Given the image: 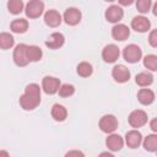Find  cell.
Wrapping results in <instances>:
<instances>
[{
	"label": "cell",
	"mask_w": 157,
	"mask_h": 157,
	"mask_svg": "<svg viewBox=\"0 0 157 157\" xmlns=\"http://www.w3.org/2000/svg\"><path fill=\"white\" fill-rule=\"evenodd\" d=\"M10 28L15 33H25L28 29V22L25 18H16L11 22Z\"/></svg>",
	"instance_id": "19"
},
{
	"label": "cell",
	"mask_w": 157,
	"mask_h": 157,
	"mask_svg": "<svg viewBox=\"0 0 157 157\" xmlns=\"http://www.w3.org/2000/svg\"><path fill=\"white\" fill-rule=\"evenodd\" d=\"M58 92H59V96H61V97H70V96L74 94V92H75V87H74L72 85L64 83V85L60 86V88H59Z\"/></svg>",
	"instance_id": "28"
},
{
	"label": "cell",
	"mask_w": 157,
	"mask_h": 157,
	"mask_svg": "<svg viewBox=\"0 0 157 157\" xmlns=\"http://www.w3.org/2000/svg\"><path fill=\"white\" fill-rule=\"evenodd\" d=\"M150 128L152 129V131L157 132V118H155V119L151 120V123H150Z\"/></svg>",
	"instance_id": "31"
},
{
	"label": "cell",
	"mask_w": 157,
	"mask_h": 157,
	"mask_svg": "<svg viewBox=\"0 0 157 157\" xmlns=\"http://www.w3.org/2000/svg\"><path fill=\"white\" fill-rule=\"evenodd\" d=\"M27 47L26 44L21 43L18 45H16L15 50H13V61L17 66H26L29 63L28 55H27Z\"/></svg>",
	"instance_id": "3"
},
{
	"label": "cell",
	"mask_w": 157,
	"mask_h": 157,
	"mask_svg": "<svg viewBox=\"0 0 157 157\" xmlns=\"http://www.w3.org/2000/svg\"><path fill=\"white\" fill-rule=\"evenodd\" d=\"M71 155H78V156H83V153H82V152H80V151H71V152H67V153H66V156H71Z\"/></svg>",
	"instance_id": "33"
},
{
	"label": "cell",
	"mask_w": 157,
	"mask_h": 157,
	"mask_svg": "<svg viewBox=\"0 0 157 157\" xmlns=\"http://www.w3.org/2000/svg\"><path fill=\"white\" fill-rule=\"evenodd\" d=\"M112 36H113V38H114L115 40L123 42V40H125V39L129 38V36H130V29H129L128 26L119 23V25H115V26L112 28Z\"/></svg>",
	"instance_id": "12"
},
{
	"label": "cell",
	"mask_w": 157,
	"mask_h": 157,
	"mask_svg": "<svg viewBox=\"0 0 157 157\" xmlns=\"http://www.w3.org/2000/svg\"><path fill=\"white\" fill-rule=\"evenodd\" d=\"M60 80L56 78V77H52V76H45L42 81V87H43V91L47 93V94H54L59 91L60 88Z\"/></svg>",
	"instance_id": "6"
},
{
	"label": "cell",
	"mask_w": 157,
	"mask_h": 157,
	"mask_svg": "<svg viewBox=\"0 0 157 157\" xmlns=\"http://www.w3.org/2000/svg\"><path fill=\"white\" fill-rule=\"evenodd\" d=\"M142 141V136L137 130H130L125 135V142L130 148H136L140 146Z\"/></svg>",
	"instance_id": "14"
},
{
	"label": "cell",
	"mask_w": 157,
	"mask_h": 157,
	"mask_svg": "<svg viewBox=\"0 0 157 157\" xmlns=\"http://www.w3.org/2000/svg\"><path fill=\"white\" fill-rule=\"evenodd\" d=\"M44 22L49 27H58L61 23V15L55 10H48L44 13Z\"/></svg>",
	"instance_id": "16"
},
{
	"label": "cell",
	"mask_w": 157,
	"mask_h": 157,
	"mask_svg": "<svg viewBox=\"0 0 157 157\" xmlns=\"http://www.w3.org/2000/svg\"><path fill=\"white\" fill-rule=\"evenodd\" d=\"M144 66L151 71H157V55L148 54L144 58Z\"/></svg>",
	"instance_id": "27"
},
{
	"label": "cell",
	"mask_w": 157,
	"mask_h": 157,
	"mask_svg": "<svg viewBox=\"0 0 157 157\" xmlns=\"http://www.w3.org/2000/svg\"><path fill=\"white\" fill-rule=\"evenodd\" d=\"M105 1H109V2H112V1H114V0H105Z\"/></svg>",
	"instance_id": "35"
},
{
	"label": "cell",
	"mask_w": 157,
	"mask_h": 157,
	"mask_svg": "<svg viewBox=\"0 0 157 157\" xmlns=\"http://www.w3.org/2000/svg\"><path fill=\"white\" fill-rule=\"evenodd\" d=\"M105 145H107V147H108L109 150H112V151H119V150H121V147H123V145H124V140H123V137H121L120 135H118V134H112V135H109V136L107 137Z\"/></svg>",
	"instance_id": "15"
},
{
	"label": "cell",
	"mask_w": 157,
	"mask_h": 157,
	"mask_svg": "<svg viewBox=\"0 0 157 157\" xmlns=\"http://www.w3.org/2000/svg\"><path fill=\"white\" fill-rule=\"evenodd\" d=\"M64 20L67 25L75 26L81 21V11L76 7H70L64 12Z\"/></svg>",
	"instance_id": "13"
},
{
	"label": "cell",
	"mask_w": 157,
	"mask_h": 157,
	"mask_svg": "<svg viewBox=\"0 0 157 157\" xmlns=\"http://www.w3.org/2000/svg\"><path fill=\"white\" fill-rule=\"evenodd\" d=\"M7 9L12 15H18L23 10V1L22 0H9Z\"/></svg>",
	"instance_id": "25"
},
{
	"label": "cell",
	"mask_w": 157,
	"mask_h": 157,
	"mask_svg": "<svg viewBox=\"0 0 157 157\" xmlns=\"http://www.w3.org/2000/svg\"><path fill=\"white\" fill-rule=\"evenodd\" d=\"M156 153H157V151H156Z\"/></svg>",
	"instance_id": "36"
},
{
	"label": "cell",
	"mask_w": 157,
	"mask_h": 157,
	"mask_svg": "<svg viewBox=\"0 0 157 157\" xmlns=\"http://www.w3.org/2000/svg\"><path fill=\"white\" fill-rule=\"evenodd\" d=\"M137 99L141 104L148 105L155 101V93L148 88H141L137 92Z\"/></svg>",
	"instance_id": "18"
},
{
	"label": "cell",
	"mask_w": 157,
	"mask_h": 157,
	"mask_svg": "<svg viewBox=\"0 0 157 157\" xmlns=\"http://www.w3.org/2000/svg\"><path fill=\"white\" fill-rule=\"evenodd\" d=\"M104 16H105V20H107L108 22L115 23V22H119V21L123 18L124 11L121 10L120 6H118V5H112V6H109V7L105 10Z\"/></svg>",
	"instance_id": "8"
},
{
	"label": "cell",
	"mask_w": 157,
	"mask_h": 157,
	"mask_svg": "<svg viewBox=\"0 0 157 157\" xmlns=\"http://www.w3.org/2000/svg\"><path fill=\"white\" fill-rule=\"evenodd\" d=\"M135 81H136V83L139 85V86H141V87H147V86H150L152 82H153V76L150 74V72H140V74H137L136 75V77H135Z\"/></svg>",
	"instance_id": "21"
},
{
	"label": "cell",
	"mask_w": 157,
	"mask_h": 157,
	"mask_svg": "<svg viewBox=\"0 0 157 157\" xmlns=\"http://www.w3.org/2000/svg\"><path fill=\"white\" fill-rule=\"evenodd\" d=\"M131 27L132 29H135L136 32H140V33H144V32H147L151 27V22L147 17L145 16H135L131 21Z\"/></svg>",
	"instance_id": "11"
},
{
	"label": "cell",
	"mask_w": 157,
	"mask_h": 157,
	"mask_svg": "<svg viewBox=\"0 0 157 157\" xmlns=\"http://www.w3.org/2000/svg\"><path fill=\"white\" fill-rule=\"evenodd\" d=\"M152 11H153V15H155V16H157V2L153 5V9H152Z\"/></svg>",
	"instance_id": "34"
},
{
	"label": "cell",
	"mask_w": 157,
	"mask_h": 157,
	"mask_svg": "<svg viewBox=\"0 0 157 157\" xmlns=\"http://www.w3.org/2000/svg\"><path fill=\"white\" fill-rule=\"evenodd\" d=\"M144 147L146 151L156 152L157 151V135H147L144 140Z\"/></svg>",
	"instance_id": "23"
},
{
	"label": "cell",
	"mask_w": 157,
	"mask_h": 157,
	"mask_svg": "<svg viewBox=\"0 0 157 157\" xmlns=\"http://www.w3.org/2000/svg\"><path fill=\"white\" fill-rule=\"evenodd\" d=\"M146 123H147V114L144 110L136 109V110L130 113V115H129V124L132 128H141Z\"/></svg>",
	"instance_id": "7"
},
{
	"label": "cell",
	"mask_w": 157,
	"mask_h": 157,
	"mask_svg": "<svg viewBox=\"0 0 157 157\" xmlns=\"http://www.w3.org/2000/svg\"><path fill=\"white\" fill-rule=\"evenodd\" d=\"M92 65L87 61H82L77 65V74L81 76V77H88L92 75Z\"/></svg>",
	"instance_id": "26"
},
{
	"label": "cell",
	"mask_w": 157,
	"mask_h": 157,
	"mask_svg": "<svg viewBox=\"0 0 157 157\" xmlns=\"http://www.w3.org/2000/svg\"><path fill=\"white\" fill-rule=\"evenodd\" d=\"M118 1H119V4L123 5V6H129V5H131L135 0H118Z\"/></svg>",
	"instance_id": "32"
},
{
	"label": "cell",
	"mask_w": 157,
	"mask_h": 157,
	"mask_svg": "<svg viewBox=\"0 0 157 157\" xmlns=\"http://www.w3.org/2000/svg\"><path fill=\"white\" fill-rule=\"evenodd\" d=\"M40 103V88L37 83H29L26 86L25 93L20 97V105L25 110H33Z\"/></svg>",
	"instance_id": "1"
},
{
	"label": "cell",
	"mask_w": 157,
	"mask_h": 157,
	"mask_svg": "<svg viewBox=\"0 0 157 157\" xmlns=\"http://www.w3.org/2000/svg\"><path fill=\"white\" fill-rule=\"evenodd\" d=\"M27 55H28L29 61H39L42 59L43 52L37 45H28L27 47Z\"/></svg>",
	"instance_id": "22"
},
{
	"label": "cell",
	"mask_w": 157,
	"mask_h": 157,
	"mask_svg": "<svg viewBox=\"0 0 157 157\" xmlns=\"http://www.w3.org/2000/svg\"><path fill=\"white\" fill-rule=\"evenodd\" d=\"M99 128L103 132H107V134H110L113 131L117 130L118 128V120L114 115L112 114H107V115H103L99 120Z\"/></svg>",
	"instance_id": "5"
},
{
	"label": "cell",
	"mask_w": 157,
	"mask_h": 157,
	"mask_svg": "<svg viewBox=\"0 0 157 157\" xmlns=\"http://www.w3.org/2000/svg\"><path fill=\"white\" fill-rule=\"evenodd\" d=\"M52 117L56 120V121H63L66 119L67 117V112L65 109L64 105L61 104H54L52 108Z\"/></svg>",
	"instance_id": "20"
},
{
	"label": "cell",
	"mask_w": 157,
	"mask_h": 157,
	"mask_svg": "<svg viewBox=\"0 0 157 157\" xmlns=\"http://www.w3.org/2000/svg\"><path fill=\"white\" fill-rule=\"evenodd\" d=\"M148 43L151 47L153 48H157V29H153L150 32V36H148Z\"/></svg>",
	"instance_id": "30"
},
{
	"label": "cell",
	"mask_w": 157,
	"mask_h": 157,
	"mask_svg": "<svg viewBox=\"0 0 157 157\" xmlns=\"http://www.w3.org/2000/svg\"><path fill=\"white\" fill-rule=\"evenodd\" d=\"M119 48L114 44H108L103 48V52H102V58L105 63H114L117 61V59L119 58Z\"/></svg>",
	"instance_id": "9"
},
{
	"label": "cell",
	"mask_w": 157,
	"mask_h": 157,
	"mask_svg": "<svg viewBox=\"0 0 157 157\" xmlns=\"http://www.w3.org/2000/svg\"><path fill=\"white\" fill-rule=\"evenodd\" d=\"M123 56H124V59H125L128 63L135 64V63H137V61L141 59V56H142V50H141V48H140L139 45H136V44H129V45H126V47L124 48V50H123Z\"/></svg>",
	"instance_id": "2"
},
{
	"label": "cell",
	"mask_w": 157,
	"mask_h": 157,
	"mask_svg": "<svg viewBox=\"0 0 157 157\" xmlns=\"http://www.w3.org/2000/svg\"><path fill=\"white\" fill-rule=\"evenodd\" d=\"M15 43V39L10 34V33H6V32H2L0 34V48L1 49H10Z\"/></svg>",
	"instance_id": "24"
},
{
	"label": "cell",
	"mask_w": 157,
	"mask_h": 157,
	"mask_svg": "<svg viewBox=\"0 0 157 157\" xmlns=\"http://www.w3.org/2000/svg\"><path fill=\"white\" fill-rule=\"evenodd\" d=\"M64 42H65L64 36L61 33L55 32V33H52L49 36V38L45 40V45L50 49H59L60 47H63Z\"/></svg>",
	"instance_id": "17"
},
{
	"label": "cell",
	"mask_w": 157,
	"mask_h": 157,
	"mask_svg": "<svg viewBox=\"0 0 157 157\" xmlns=\"http://www.w3.org/2000/svg\"><path fill=\"white\" fill-rule=\"evenodd\" d=\"M44 10V4L42 0H29L28 4L26 5V15L29 18H37L43 13Z\"/></svg>",
	"instance_id": "4"
},
{
	"label": "cell",
	"mask_w": 157,
	"mask_h": 157,
	"mask_svg": "<svg viewBox=\"0 0 157 157\" xmlns=\"http://www.w3.org/2000/svg\"><path fill=\"white\" fill-rule=\"evenodd\" d=\"M112 76H113V78L117 82L124 83V82L129 81V78H130V71L124 65H115L113 67V70H112Z\"/></svg>",
	"instance_id": "10"
},
{
	"label": "cell",
	"mask_w": 157,
	"mask_h": 157,
	"mask_svg": "<svg viewBox=\"0 0 157 157\" xmlns=\"http://www.w3.org/2000/svg\"><path fill=\"white\" fill-rule=\"evenodd\" d=\"M151 0H136V9L141 13H147L151 9Z\"/></svg>",
	"instance_id": "29"
}]
</instances>
